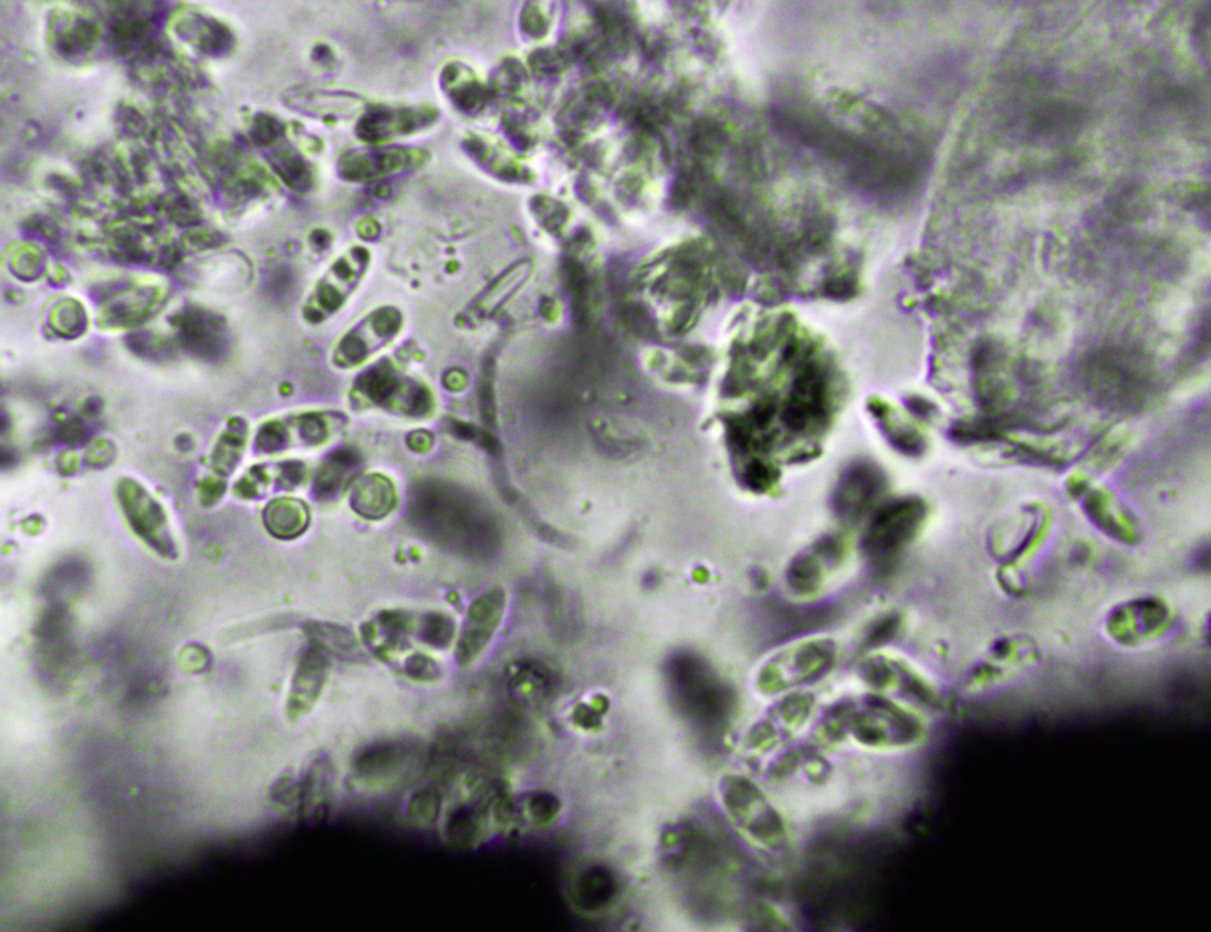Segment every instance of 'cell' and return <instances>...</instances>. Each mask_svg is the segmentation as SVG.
Returning <instances> with one entry per match:
<instances>
[{
  "instance_id": "cell-1",
  "label": "cell",
  "mask_w": 1211,
  "mask_h": 932,
  "mask_svg": "<svg viewBox=\"0 0 1211 932\" xmlns=\"http://www.w3.org/2000/svg\"><path fill=\"white\" fill-rule=\"evenodd\" d=\"M413 527L437 546L469 557L493 549L495 528L490 514L467 491L450 483H419L410 493Z\"/></svg>"
},
{
  "instance_id": "cell-20",
  "label": "cell",
  "mask_w": 1211,
  "mask_h": 932,
  "mask_svg": "<svg viewBox=\"0 0 1211 932\" xmlns=\"http://www.w3.org/2000/svg\"><path fill=\"white\" fill-rule=\"evenodd\" d=\"M293 104L297 111L307 114L340 117L357 112L363 100L346 93H314L295 96Z\"/></svg>"
},
{
  "instance_id": "cell-23",
  "label": "cell",
  "mask_w": 1211,
  "mask_h": 932,
  "mask_svg": "<svg viewBox=\"0 0 1211 932\" xmlns=\"http://www.w3.org/2000/svg\"><path fill=\"white\" fill-rule=\"evenodd\" d=\"M181 329L188 345L196 348L201 346L207 350V354H209L208 346H215L218 350H222L221 328L212 317L194 312L185 316Z\"/></svg>"
},
{
  "instance_id": "cell-12",
  "label": "cell",
  "mask_w": 1211,
  "mask_h": 932,
  "mask_svg": "<svg viewBox=\"0 0 1211 932\" xmlns=\"http://www.w3.org/2000/svg\"><path fill=\"white\" fill-rule=\"evenodd\" d=\"M334 790V771L325 754H317L309 765L300 782V804L302 816L310 823L327 817Z\"/></svg>"
},
{
  "instance_id": "cell-2",
  "label": "cell",
  "mask_w": 1211,
  "mask_h": 932,
  "mask_svg": "<svg viewBox=\"0 0 1211 932\" xmlns=\"http://www.w3.org/2000/svg\"><path fill=\"white\" fill-rule=\"evenodd\" d=\"M822 726L847 733L856 748L899 751L919 739V721L900 706L877 697L841 701L823 720Z\"/></svg>"
},
{
  "instance_id": "cell-13",
  "label": "cell",
  "mask_w": 1211,
  "mask_h": 932,
  "mask_svg": "<svg viewBox=\"0 0 1211 932\" xmlns=\"http://www.w3.org/2000/svg\"><path fill=\"white\" fill-rule=\"evenodd\" d=\"M397 495L393 482L380 474H368L353 488V511L366 520H383L396 507Z\"/></svg>"
},
{
  "instance_id": "cell-8",
  "label": "cell",
  "mask_w": 1211,
  "mask_h": 932,
  "mask_svg": "<svg viewBox=\"0 0 1211 932\" xmlns=\"http://www.w3.org/2000/svg\"><path fill=\"white\" fill-rule=\"evenodd\" d=\"M422 150L400 147H369L346 151L338 161V175L349 182H373L409 171L422 164Z\"/></svg>"
},
{
  "instance_id": "cell-29",
  "label": "cell",
  "mask_w": 1211,
  "mask_h": 932,
  "mask_svg": "<svg viewBox=\"0 0 1211 932\" xmlns=\"http://www.w3.org/2000/svg\"><path fill=\"white\" fill-rule=\"evenodd\" d=\"M812 548L832 569L844 563L847 555L845 540L837 534H826L817 538Z\"/></svg>"
},
{
  "instance_id": "cell-28",
  "label": "cell",
  "mask_w": 1211,
  "mask_h": 932,
  "mask_svg": "<svg viewBox=\"0 0 1211 932\" xmlns=\"http://www.w3.org/2000/svg\"><path fill=\"white\" fill-rule=\"evenodd\" d=\"M251 139L260 147H272L284 138L283 125L271 115H259L250 130Z\"/></svg>"
},
{
  "instance_id": "cell-16",
  "label": "cell",
  "mask_w": 1211,
  "mask_h": 932,
  "mask_svg": "<svg viewBox=\"0 0 1211 932\" xmlns=\"http://www.w3.org/2000/svg\"><path fill=\"white\" fill-rule=\"evenodd\" d=\"M829 569L832 568L828 564L812 547L806 548L790 562L785 582L795 595L811 596L822 587Z\"/></svg>"
},
{
  "instance_id": "cell-15",
  "label": "cell",
  "mask_w": 1211,
  "mask_h": 932,
  "mask_svg": "<svg viewBox=\"0 0 1211 932\" xmlns=\"http://www.w3.org/2000/svg\"><path fill=\"white\" fill-rule=\"evenodd\" d=\"M90 578L91 569L86 562L79 557L65 558L46 574L42 585L44 596L53 604H64L65 599L80 595Z\"/></svg>"
},
{
  "instance_id": "cell-24",
  "label": "cell",
  "mask_w": 1211,
  "mask_h": 932,
  "mask_svg": "<svg viewBox=\"0 0 1211 932\" xmlns=\"http://www.w3.org/2000/svg\"><path fill=\"white\" fill-rule=\"evenodd\" d=\"M902 627V617L897 612H887L874 619L860 640V649L869 651L887 646L896 639Z\"/></svg>"
},
{
  "instance_id": "cell-5",
  "label": "cell",
  "mask_w": 1211,
  "mask_h": 932,
  "mask_svg": "<svg viewBox=\"0 0 1211 932\" xmlns=\"http://www.w3.org/2000/svg\"><path fill=\"white\" fill-rule=\"evenodd\" d=\"M837 649L828 639L800 643L773 658L761 671L759 685L775 693L789 688L812 684L827 676L836 663Z\"/></svg>"
},
{
  "instance_id": "cell-7",
  "label": "cell",
  "mask_w": 1211,
  "mask_h": 932,
  "mask_svg": "<svg viewBox=\"0 0 1211 932\" xmlns=\"http://www.w3.org/2000/svg\"><path fill=\"white\" fill-rule=\"evenodd\" d=\"M885 490L886 478L877 465L855 463L841 474L831 498V510L839 522H859L876 507Z\"/></svg>"
},
{
  "instance_id": "cell-6",
  "label": "cell",
  "mask_w": 1211,
  "mask_h": 932,
  "mask_svg": "<svg viewBox=\"0 0 1211 932\" xmlns=\"http://www.w3.org/2000/svg\"><path fill=\"white\" fill-rule=\"evenodd\" d=\"M117 496L133 532L160 556L175 558L177 546L163 505L132 481L121 484Z\"/></svg>"
},
{
  "instance_id": "cell-9",
  "label": "cell",
  "mask_w": 1211,
  "mask_h": 932,
  "mask_svg": "<svg viewBox=\"0 0 1211 932\" xmlns=\"http://www.w3.org/2000/svg\"><path fill=\"white\" fill-rule=\"evenodd\" d=\"M437 118L439 113L431 107L376 106L361 117L356 133L363 142L379 143L425 129Z\"/></svg>"
},
{
  "instance_id": "cell-3",
  "label": "cell",
  "mask_w": 1211,
  "mask_h": 932,
  "mask_svg": "<svg viewBox=\"0 0 1211 932\" xmlns=\"http://www.w3.org/2000/svg\"><path fill=\"white\" fill-rule=\"evenodd\" d=\"M928 506L916 496L887 501L873 511L862 541V548L873 575L885 576L901 553L919 535Z\"/></svg>"
},
{
  "instance_id": "cell-10",
  "label": "cell",
  "mask_w": 1211,
  "mask_h": 932,
  "mask_svg": "<svg viewBox=\"0 0 1211 932\" xmlns=\"http://www.w3.org/2000/svg\"><path fill=\"white\" fill-rule=\"evenodd\" d=\"M331 657L325 649L314 642L301 652L288 703V714L291 719L296 720L307 715L321 700L328 681Z\"/></svg>"
},
{
  "instance_id": "cell-25",
  "label": "cell",
  "mask_w": 1211,
  "mask_h": 932,
  "mask_svg": "<svg viewBox=\"0 0 1211 932\" xmlns=\"http://www.w3.org/2000/svg\"><path fill=\"white\" fill-rule=\"evenodd\" d=\"M418 635L428 646L445 649L456 635V624L447 615L428 614L420 618Z\"/></svg>"
},
{
  "instance_id": "cell-18",
  "label": "cell",
  "mask_w": 1211,
  "mask_h": 932,
  "mask_svg": "<svg viewBox=\"0 0 1211 932\" xmlns=\"http://www.w3.org/2000/svg\"><path fill=\"white\" fill-rule=\"evenodd\" d=\"M271 161L281 179L296 192H307L314 184V174L310 164L302 158L295 148L283 138L279 147L269 151Z\"/></svg>"
},
{
  "instance_id": "cell-4",
  "label": "cell",
  "mask_w": 1211,
  "mask_h": 932,
  "mask_svg": "<svg viewBox=\"0 0 1211 932\" xmlns=\"http://www.w3.org/2000/svg\"><path fill=\"white\" fill-rule=\"evenodd\" d=\"M839 617L837 604H792L779 598L759 603L754 614L755 633L763 647L781 643L828 629Z\"/></svg>"
},
{
  "instance_id": "cell-11",
  "label": "cell",
  "mask_w": 1211,
  "mask_h": 932,
  "mask_svg": "<svg viewBox=\"0 0 1211 932\" xmlns=\"http://www.w3.org/2000/svg\"><path fill=\"white\" fill-rule=\"evenodd\" d=\"M503 595L494 589L483 593L469 607L458 646V662L468 666L491 640L502 616Z\"/></svg>"
},
{
  "instance_id": "cell-19",
  "label": "cell",
  "mask_w": 1211,
  "mask_h": 932,
  "mask_svg": "<svg viewBox=\"0 0 1211 932\" xmlns=\"http://www.w3.org/2000/svg\"><path fill=\"white\" fill-rule=\"evenodd\" d=\"M358 464L357 454L348 450L330 455L316 473L313 489L315 496L330 500L338 495Z\"/></svg>"
},
{
  "instance_id": "cell-27",
  "label": "cell",
  "mask_w": 1211,
  "mask_h": 932,
  "mask_svg": "<svg viewBox=\"0 0 1211 932\" xmlns=\"http://www.w3.org/2000/svg\"><path fill=\"white\" fill-rule=\"evenodd\" d=\"M441 815V799L436 792L424 789L411 796L408 805L409 818L419 824H430Z\"/></svg>"
},
{
  "instance_id": "cell-22",
  "label": "cell",
  "mask_w": 1211,
  "mask_h": 932,
  "mask_svg": "<svg viewBox=\"0 0 1211 932\" xmlns=\"http://www.w3.org/2000/svg\"><path fill=\"white\" fill-rule=\"evenodd\" d=\"M462 67L461 65L451 64L446 67L442 75V86L457 107L467 113H473L482 107L486 93L480 84L473 78L467 77L462 81Z\"/></svg>"
},
{
  "instance_id": "cell-26",
  "label": "cell",
  "mask_w": 1211,
  "mask_h": 932,
  "mask_svg": "<svg viewBox=\"0 0 1211 932\" xmlns=\"http://www.w3.org/2000/svg\"><path fill=\"white\" fill-rule=\"evenodd\" d=\"M64 33L58 32V48L65 54H79L87 52L94 40V30L91 24L76 20L71 25L61 27Z\"/></svg>"
},
{
  "instance_id": "cell-30",
  "label": "cell",
  "mask_w": 1211,
  "mask_h": 932,
  "mask_svg": "<svg viewBox=\"0 0 1211 932\" xmlns=\"http://www.w3.org/2000/svg\"><path fill=\"white\" fill-rule=\"evenodd\" d=\"M404 672L416 682H432L441 676V669L426 655L416 653L404 664Z\"/></svg>"
},
{
  "instance_id": "cell-14",
  "label": "cell",
  "mask_w": 1211,
  "mask_h": 932,
  "mask_svg": "<svg viewBox=\"0 0 1211 932\" xmlns=\"http://www.w3.org/2000/svg\"><path fill=\"white\" fill-rule=\"evenodd\" d=\"M310 522V507L301 500L278 499L264 507V527L276 538H296L309 530Z\"/></svg>"
},
{
  "instance_id": "cell-17",
  "label": "cell",
  "mask_w": 1211,
  "mask_h": 932,
  "mask_svg": "<svg viewBox=\"0 0 1211 932\" xmlns=\"http://www.w3.org/2000/svg\"><path fill=\"white\" fill-rule=\"evenodd\" d=\"M179 32L182 39L209 55L227 53L233 43L232 33L226 25L200 14L185 20Z\"/></svg>"
},
{
  "instance_id": "cell-21",
  "label": "cell",
  "mask_w": 1211,
  "mask_h": 932,
  "mask_svg": "<svg viewBox=\"0 0 1211 932\" xmlns=\"http://www.w3.org/2000/svg\"><path fill=\"white\" fill-rule=\"evenodd\" d=\"M311 642L325 649L331 656L356 658L361 655L358 641L345 627L328 622H311L306 626Z\"/></svg>"
}]
</instances>
